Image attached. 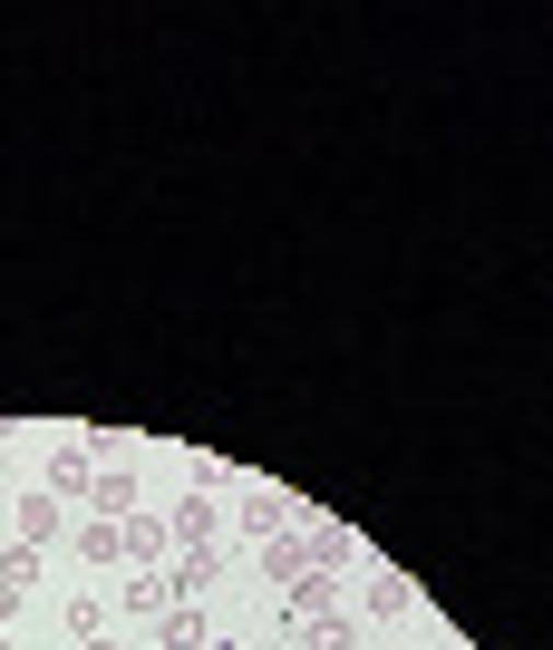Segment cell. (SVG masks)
Instances as JSON below:
<instances>
[{"label":"cell","instance_id":"7a4b0ae2","mask_svg":"<svg viewBox=\"0 0 553 650\" xmlns=\"http://www.w3.org/2000/svg\"><path fill=\"white\" fill-rule=\"evenodd\" d=\"M78 486H88V446H69V456L49 466V496H78Z\"/></svg>","mask_w":553,"mask_h":650},{"label":"cell","instance_id":"6da1fadb","mask_svg":"<svg viewBox=\"0 0 553 650\" xmlns=\"http://www.w3.org/2000/svg\"><path fill=\"white\" fill-rule=\"evenodd\" d=\"M49 534H59V506H49V496H30V506H20V544H49Z\"/></svg>","mask_w":553,"mask_h":650}]
</instances>
